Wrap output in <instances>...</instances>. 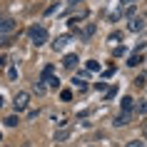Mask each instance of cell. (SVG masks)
<instances>
[{"mask_svg":"<svg viewBox=\"0 0 147 147\" xmlns=\"http://www.w3.org/2000/svg\"><path fill=\"white\" fill-rule=\"evenodd\" d=\"M28 35H30V40H32V45H35V47H40V45H45V42H47V30L42 28V25H32L30 30H28Z\"/></svg>","mask_w":147,"mask_h":147,"instance_id":"obj_1","label":"cell"},{"mask_svg":"<svg viewBox=\"0 0 147 147\" xmlns=\"http://www.w3.org/2000/svg\"><path fill=\"white\" fill-rule=\"evenodd\" d=\"M42 82L50 85V87H57V85H60V80H57V75H55V67H53V65H47V67L42 70Z\"/></svg>","mask_w":147,"mask_h":147,"instance_id":"obj_2","label":"cell"},{"mask_svg":"<svg viewBox=\"0 0 147 147\" xmlns=\"http://www.w3.org/2000/svg\"><path fill=\"white\" fill-rule=\"evenodd\" d=\"M13 105H15L18 112L28 110V105H30V95H28V92H18V95H15V102H13Z\"/></svg>","mask_w":147,"mask_h":147,"instance_id":"obj_3","label":"cell"},{"mask_svg":"<svg viewBox=\"0 0 147 147\" xmlns=\"http://www.w3.org/2000/svg\"><path fill=\"white\" fill-rule=\"evenodd\" d=\"M13 30H15V23L8 18H0V32H13Z\"/></svg>","mask_w":147,"mask_h":147,"instance_id":"obj_4","label":"cell"},{"mask_svg":"<svg viewBox=\"0 0 147 147\" xmlns=\"http://www.w3.org/2000/svg\"><path fill=\"white\" fill-rule=\"evenodd\" d=\"M67 42H70V35H60V38L53 42V47H55V50H62V47L67 45Z\"/></svg>","mask_w":147,"mask_h":147,"instance_id":"obj_5","label":"cell"},{"mask_svg":"<svg viewBox=\"0 0 147 147\" xmlns=\"http://www.w3.org/2000/svg\"><path fill=\"white\" fill-rule=\"evenodd\" d=\"M78 62H80V60H78V55H65V60H62V65L72 70L75 65H78Z\"/></svg>","mask_w":147,"mask_h":147,"instance_id":"obj_6","label":"cell"},{"mask_svg":"<svg viewBox=\"0 0 147 147\" xmlns=\"http://www.w3.org/2000/svg\"><path fill=\"white\" fill-rule=\"evenodd\" d=\"M127 28H130L132 32H140V30H142V18H132V20H130V25H127Z\"/></svg>","mask_w":147,"mask_h":147,"instance_id":"obj_7","label":"cell"},{"mask_svg":"<svg viewBox=\"0 0 147 147\" xmlns=\"http://www.w3.org/2000/svg\"><path fill=\"white\" fill-rule=\"evenodd\" d=\"M127 122H130V112H122V115L115 117V125H117V127H125Z\"/></svg>","mask_w":147,"mask_h":147,"instance_id":"obj_8","label":"cell"},{"mask_svg":"<svg viewBox=\"0 0 147 147\" xmlns=\"http://www.w3.org/2000/svg\"><path fill=\"white\" fill-rule=\"evenodd\" d=\"M140 62H142V55H130L127 65H130V67H135V65H140Z\"/></svg>","mask_w":147,"mask_h":147,"instance_id":"obj_9","label":"cell"},{"mask_svg":"<svg viewBox=\"0 0 147 147\" xmlns=\"http://www.w3.org/2000/svg\"><path fill=\"white\" fill-rule=\"evenodd\" d=\"M132 102H135L132 97H122V110H125V112H130V110H132Z\"/></svg>","mask_w":147,"mask_h":147,"instance_id":"obj_10","label":"cell"},{"mask_svg":"<svg viewBox=\"0 0 147 147\" xmlns=\"http://www.w3.org/2000/svg\"><path fill=\"white\" fill-rule=\"evenodd\" d=\"M87 70H90V72H100V62H97V60H90V62H87Z\"/></svg>","mask_w":147,"mask_h":147,"instance_id":"obj_11","label":"cell"},{"mask_svg":"<svg viewBox=\"0 0 147 147\" xmlns=\"http://www.w3.org/2000/svg\"><path fill=\"white\" fill-rule=\"evenodd\" d=\"M5 125H8V127H15V125H18V117H15V115L5 117Z\"/></svg>","mask_w":147,"mask_h":147,"instance_id":"obj_12","label":"cell"},{"mask_svg":"<svg viewBox=\"0 0 147 147\" xmlns=\"http://www.w3.org/2000/svg\"><path fill=\"white\" fill-rule=\"evenodd\" d=\"M67 135H70L67 130H60L57 135H55V140H57V142H62V140H67Z\"/></svg>","mask_w":147,"mask_h":147,"instance_id":"obj_13","label":"cell"},{"mask_svg":"<svg viewBox=\"0 0 147 147\" xmlns=\"http://www.w3.org/2000/svg\"><path fill=\"white\" fill-rule=\"evenodd\" d=\"M120 40H122V35H120V32H112V35H110V42H120Z\"/></svg>","mask_w":147,"mask_h":147,"instance_id":"obj_14","label":"cell"},{"mask_svg":"<svg viewBox=\"0 0 147 147\" xmlns=\"http://www.w3.org/2000/svg\"><path fill=\"white\" fill-rule=\"evenodd\" d=\"M60 97H62V100H70V97H72V92H70V90H62Z\"/></svg>","mask_w":147,"mask_h":147,"instance_id":"obj_15","label":"cell"},{"mask_svg":"<svg viewBox=\"0 0 147 147\" xmlns=\"http://www.w3.org/2000/svg\"><path fill=\"white\" fill-rule=\"evenodd\" d=\"M127 147H145V145H142L140 140H135V142H127Z\"/></svg>","mask_w":147,"mask_h":147,"instance_id":"obj_16","label":"cell"},{"mask_svg":"<svg viewBox=\"0 0 147 147\" xmlns=\"http://www.w3.org/2000/svg\"><path fill=\"white\" fill-rule=\"evenodd\" d=\"M122 5H132V3H137V0H120Z\"/></svg>","mask_w":147,"mask_h":147,"instance_id":"obj_17","label":"cell"},{"mask_svg":"<svg viewBox=\"0 0 147 147\" xmlns=\"http://www.w3.org/2000/svg\"><path fill=\"white\" fill-rule=\"evenodd\" d=\"M3 62H5V60H3V57H0V67H3Z\"/></svg>","mask_w":147,"mask_h":147,"instance_id":"obj_18","label":"cell"},{"mask_svg":"<svg viewBox=\"0 0 147 147\" xmlns=\"http://www.w3.org/2000/svg\"><path fill=\"white\" fill-rule=\"evenodd\" d=\"M0 105H3V95H0Z\"/></svg>","mask_w":147,"mask_h":147,"instance_id":"obj_19","label":"cell"},{"mask_svg":"<svg viewBox=\"0 0 147 147\" xmlns=\"http://www.w3.org/2000/svg\"><path fill=\"white\" fill-rule=\"evenodd\" d=\"M70 3H80V0H70Z\"/></svg>","mask_w":147,"mask_h":147,"instance_id":"obj_20","label":"cell"},{"mask_svg":"<svg viewBox=\"0 0 147 147\" xmlns=\"http://www.w3.org/2000/svg\"><path fill=\"white\" fill-rule=\"evenodd\" d=\"M145 135H147V130H145Z\"/></svg>","mask_w":147,"mask_h":147,"instance_id":"obj_21","label":"cell"}]
</instances>
